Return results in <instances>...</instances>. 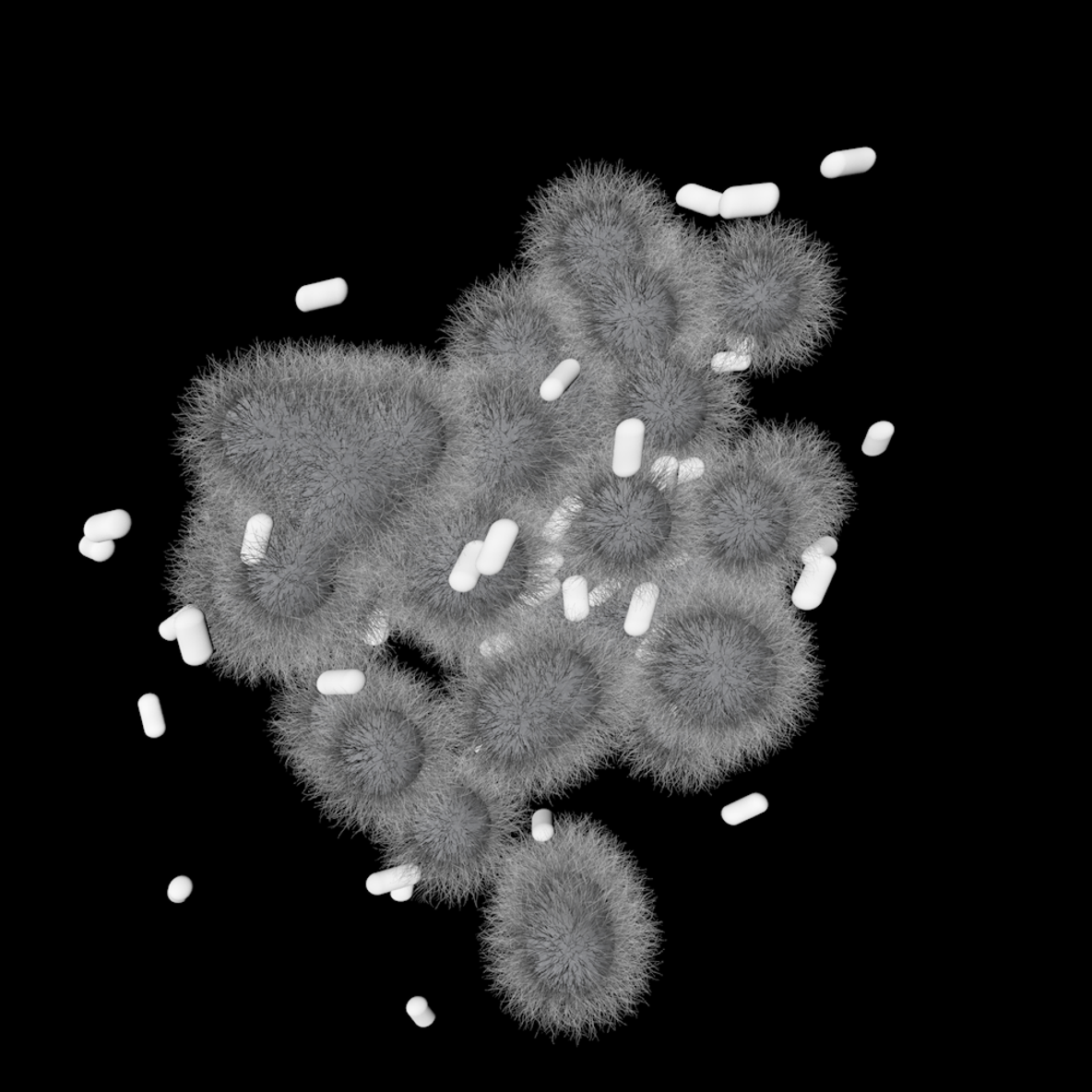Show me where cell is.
Listing matches in <instances>:
<instances>
[{
  "mask_svg": "<svg viewBox=\"0 0 1092 1092\" xmlns=\"http://www.w3.org/2000/svg\"><path fill=\"white\" fill-rule=\"evenodd\" d=\"M525 851L483 896L486 988L522 1029L593 1041L642 1010L662 931L643 871L620 850Z\"/></svg>",
  "mask_w": 1092,
  "mask_h": 1092,
  "instance_id": "1",
  "label": "cell"
},
{
  "mask_svg": "<svg viewBox=\"0 0 1092 1092\" xmlns=\"http://www.w3.org/2000/svg\"><path fill=\"white\" fill-rule=\"evenodd\" d=\"M441 712L430 686L407 676H367L363 690L340 696L295 682L272 698L267 732L320 817L378 841L422 809L436 783Z\"/></svg>",
  "mask_w": 1092,
  "mask_h": 1092,
  "instance_id": "2",
  "label": "cell"
},
{
  "mask_svg": "<svg viewBox=\"0 0 1092 1092\" xmlns=\"http://www.w3.org/2000/svg\"><path fill=\"white\" fill-rule=\"evenodd\" d=\"M779 200L780 191L774 183L733 186L722 193L719 215L724 219L767 216Z\"/></svg>",
  "mask_w": 1092,
  "mask_h": 1092,
  "instance_id": "3",
  "label": "cell"
},
{
  "mask_svg": "<svg viewBox=\"0 0 1092 1092\" xmlns=\"http://www.w3.org/2000/svg\"><path fill=\"white\" fill-rule=\"evenodd\" d=\"M174 615L176 640L184 662L192 667L203 666L213 656L205 614L196 605L188 604Z\"/></svg>",
  "mask_w": 1092,
  "mask_h": 1092,
  "instance_id": "4",
  "label": "cell"
},
{
  "mask_svg": "<svg viewBox=\"0 0 1092 1092\" xmlns=\"http://www.w3.org/2000/svg\"><path fill=\"white\" fill-rule=\"evenodd\" d=\"M646 426L639 419H627L617 426L614 437L613 472L616 477L631 478L643 462Z\"/></svg>",
  "mask_w": 1092,
  "mask_h": 1092,
  "instance_id": "5",
  "label": "cell"
},
{
  "mask_svg": "<svg viewBox=\"0 0 1092 1092\" xmlns=\"http://www.w3.org/2000/svg\"><path fill=\"white\" fill-rule=\"evenodd\" d=\"M837 571L833 557L806 564L792 593V602L800 610L812 611L822 604Z\"/></svg>",
  "mask_w": 1092,
  "mask_h": 1092,
  "instance_id": "6",
  "label": "cell"
},
{
  "mask_svg": "<svg viewBox=\"0 0 1092 1092\" xmlns=\"http://www.w3.org/2000/svg\"><path fill=\"white\" fill-rule=\"evenodd\" d=\"M518 534L517 524L510 519L497 520L491 526L478 560L481 575L494 576L502 571Z\"/></svg>",
  "mask_w": 1092,
  "mask_h": 1092,
  "instance_id": "7",
  "label": "cell"
},
{
  "mask_svg": "<svg viewBox=\"0 0 1092 1092\" xmlns=\"http://www.w3.org/2000/svg\"><path fill=\"white\" fill-rule=\"evenodd\" d=\"M659 596H660V590L657 585L652 583H645L635 589L624 624L625 632L629 636H643L649 631Z\"/></svg>",
  "mask_w": 1092,
  "mask_h": 1092,
  "instance_id": "8",
  "label": "cell"
},
{
  "mask_svg": "<svg viewBox=\"0 0 1092 1092\" xmlns=\"http://www.w3.org/2000/svg\"><path fill=\"white\" fill-rule=\"evenodd\" d=\"M876 158V152L868 147L836 151L824 159L821 172L826 178L865 173L873 168Z\"/></svg>",
  "mask_w": 1092,
  "mask_h": 1092,
  "instance_id": "9",
  "label": "cell"
},
{
  "mask_svg": "<svg viewBox=\"0 0 1092 1092\" xmlns=\"http://www.w3.org/2000/svg\"><path fill=\"white\" fill-rule=\"evenodd\" d=\"M273 520L267 514L248 520L241 548V560L248 566L258 565L265 559L270 541Z\"/></svg>",
  "mask_w": 1092,
  "mask_h": 1092,
  "instance_id": "10",
  "label": "cell"
},
{
  "mask_svg": "<svg viewBox=\"0 0 1092 1092\" xmlns=\"http://www.w3.org/2000/svg\"><path fill=\"white\" fill-rule=\"evenodd\" d=\"M132 525V517L126 510L115 509L92 516L83 527V532L94 542L114 541L127 536Z\"/></svg>",
  "mask_w": 1092,
  "mask_h": 1092,
  "instance_id": "11",
  "label": "cell"
},
{
  "mask_svg": "<svg viewBox=\"0 0 1092 1092\" xmlns=\"http://www.w3.org/2000/svg\"><path fill=\"white\" fill-rule=\"evenodd\" d=\"M422 878V872L412 863L391 866L390 869L372 874L366 881V888L372 895L390 894L393 890L417 886Z\"/></svg>",
  "mask_w": 1092,
  "mask_h": 1092,
  "instance_id": "12",
  "label": "cell"
},
{
  "mask_svg": "<svg viewBox=\"0 0 1092 1092\" xmlns=\"http://www.w3.org/2000/svg\"><path fill=\"white\" fill-rule=\"evenodd\" d=\"M367 676L359 669H337L325 671L315 685L324 695L340 696L358 694L366 685Z\"/></svg>",
  "mask_w": 1092,
  "mask_h": 1092,
  "instance_id": "13",
  "label": "cell"
},
{
  "mask_svg": "<svg viewBox=\"0 0 1092 1092\" xmlns=\"http://www.w3.org/2000/svg\"><path fill=\"white\" fill-rule=\"evenodd\" d=\"M483 541L468 543L457 560L449 576L450 587L457 592H469L476 588L481 573L478 560Z\"/></svg>",
  "mask_w": 1092,
  "mask_h": 1092,
  "instance_id": "14",
  "label": "cell"
},
{
  "mask_svg": "<svg viewBox=\"0 0 1092 1092\" xmlns=\"http://www.w3.org/2000/svg\"><path fill=\"white\" fill-rule=\"evenodd\" d=\"M583 509L584 501L580 496L571 495L564 498L560 506L552 514L543 528L542 537L545 541L550 543L561 541Z\"/></svg>",
  "mask_w": 1092,
  "mask_h": 1092,
  "instance_id": "15",
  "label": "cell"
},
{
  "mask_svg": "<svg viewBox=\"0 0 1092 1092\" xmlns=\"http://www.w3.org/2000/svg\"><path fill=\"white\" fill-rule=\"evenodd\" d=\"M564 613L571 622H581L590 613L589 591L583 576L576 575L562 585Z\"/></svg>",
  "mask_w": 1092,
  "mask_h": 1092,
  "instance_id": "16",
  "label": "cell"
},
{
  "mask_svg": "<svg viewBox=\"0 0 1092 1092\" xmlns=\"http://www.w3.org/2000/svg\"><path fill=\"white\" fill-rule=\"evenodd\" d=\"M722 194L712 189L687 184L676 194V203L682 208L707 217L719 216Z\"/></svg>",
  "mask_w": 1092,
  "mask_h": 1092,
  "instance_id": "17",
  "label": "cell"
},
{
  "mask_svg": "<svg viewBox=\"0 0 1092 1092\" xmlns=\"http://www.w3.org/2000/svg\"><path fill=\"white\" fill-rule=\"evenodd\" d=\"M580 372L581 366L577 360L568 359L561 362L556 369L546 377L540 388L542 399L548 402L560 399L577 379Z\"/></svg>",
  "mask_w": 1092,
  "mask_h": 1092,
  "instance_id": "18",
  "label": "cell"
},
{
  "mask_svg": "<svg viewBox=\"0 0 1092 1092\" xmlns=\"http://www.w3.org/2000/svg\"><path fill=\"white\" fill-rule=\"evenodd\" d=\"M138 708L147 737L161 738L166 731V724L160 698L156 694H145L138 700Z\"/></svg>",
  "mask_w": 1092,
  "mask_h": 1092,
  "instance_id": "19",
  "label": "cell"
},
{
  "mask_svg": "<svg viewBox=\"0 0 1092 1092\" xmlns=\"http://www.w3.org/2000/svg\"><path fill=\"white\" fill-rule=\"evenodd\" d=\"M894 433L895 426L887 421H882V422L871 426L863 443V454L876 457L885 453Z\"/></svg>",
  "mask_w": 1092,
  "mask_h": 1092,
  "instance_id": "20",
  "label": "cell"
},
{
  "mask_svg": "<svg viewBox=\"0 0 1092 1092\" xmlns=\"http://www.w3.org/2000/svg\"><path fill=\"white\" fill-rule=\"evenodd\" d=\"M678 471L679 461L674 457H661L651 467V482L657 486L658 490L667 491L672 488L675 480L678 479Z\"/></svg>",
  "mask_w": 1092,
  "mask_h": 1092,
  "instance_id": "21",
  "label": "cell"
},
{
  "mask_svg": "<svg viewBox=\"0 0 1092 1092\" xmlns=\"http://www.w3.org/2000/svg\"><path fill=\"white\" fill-rule=\"evenodd\" d=\"M561 588V581L557 578L540 581V583H528L520 598L527 605L537 607V605L542 604L557 595Z\"/></svg>",
  "mask_w": 1092,
  "mask_h": 1092,
  "instance_id": "22",
  "label": "cell"
},
{
  "mask_svg": "<svg viewBox=\"0 0 1092 1092\" xmlns=\"http://www.w3.org/2000/svg\"><path fill=\"white\" fill-rule=\"evenodd\" d=\"M564 557L559 553H548L533 564L529 571L528 583H540L555 578L564 565Z\"/></svg>",
  "mask_w": 1092,
  "mask_h": 1092,
  "instance_id": "23",
  "label": "cell"
},
{
  "mask_svg": "<svg viewBox=\"0 0 1092 1092\" xmlns=\"http://www.w3.org/2000/svg\"><path fill=\"white\" fill-rule=\"evenodd\" d=\"M751 364L750 355L738 352L718 353L711 361L712 370L719 374L745 371Z\"/></svg>",
  "mask_w": 1092,
  "mask_h": 1092,
  "instance_id": "24",
  "label": "cell"
},
{
  "mask_svg": "<svg viewBox=\"0 0 1092 1092\" xmlns=\"http://www.w3.org/2000/svg\"><path fill=\"white\" fill-rule=\"evenodd\" d=\"M79 552L83 556L94 562L102 563L111 559L115 552L114 541L94 542L83 537L79 543Z\"/></svg>",
  "mask_w": 1092,
  "mask_h": 1092,
  "instance_id": "25",
  "label": "cell"
},
{
  "mask_svg": "<svg viewBox=\"0 0 1092 1092\" xmlns=\"http://www.w3.org/2000/svg\"><path fill=\"white\" fill-rule=\"evenodd\" d=\"M837 551H838L837 540L832 537H824L804 551L802 561L806 565V564L825 559V557H832Z\"/></svg>",
  "mask_w": 1092,
  "mask_h": 1092,
  "instance_id": "26",
  "label": "cell"
},
{
  "mask_svg": "<svg viewBox=\"0 0 1092 1092\" xmlns=\"http://www.w3.org/2000/svg\"><path fill=\"white\" fill-rule=\"evenodd\" d=\"M407 1013L421 1028H426L435 1020L434 1013L430 1010L426 1000L421 996H415L408 1002Z\"/></svg>",
  "mask_w": 1092,
  "mask_h": 1092,
  "instance_id": "27",
  "label": "cell"
},
{
  "mask_svg": "<svg viewBox=\"0 0 1092 1092\" xmlns=\"http://www.w3.org/2000/svg\"><path fill=\"white\" fill-rule=\"evenodd\" d=\"M554 833L550 812L546 810L537 812L532 819L533 839L537 842L550 841L553 838Z\"/></svg>",
  "mask_w": 1092,
  "mask_h": 1092,
  "instance_id": "28",
  "label": "cell"
},
{
  "mask_svg": "<svg viewBox=\"0 0 1092 1092\" xmlns=\"http://www.w3.org/2000/svg\"><path fill=\"white\" fill-rule=\"evenodd\" d=\"M342 293V291H340V289L338 288L336 284L329 283L328 286L327 284H322V286L319 287H313L311 289V292L303 293V303H308V304H311L312 303V304H316V303L319 302L326 303V304H327V302L329 303L336 301L337 295Z\"/></svg>",
  "mask_w": 1092,
  "mask_h": 1092,
  "instance_id": "29",
  "label": "cell"
},
{
  "mask_svg": "<svg viewBox=\"0 0 1092 1092\" xmlns=\"http://www.w3.org/2000/svg\"><path fill=\"white\" fill-rule=\"evenodd\" d=\"M705 464L699 458H690L679 462L678 482H690L703 476Z\"/></svg>",
  "mask_w": 1092,
  "mask_h": 1092,
  "instance_id": "30",
  "label": "cell"
},
{
  "mask_svg": "<svg viewBox=\"0 0 1092 1092\" xmlns=\"http://www.w3.org/2000/svg\"><path fill=\"white\" fill-rule=\"evenodd\" d=\"M621 589V584L616 580L605 581V583L598 586L589 593L590 608L599 607V605L607 602L609 599L612 598L617 591Z\"/></svg>",
  "mask_w": 1092,
  "mask_h": 1092,
  "instance_id": "31",
  "label": "cell"
},
{
  "mask_svg": "<svg viewBox=\"0 0 1092 1092\" xmlns=\"http://www.w3.org/2000/svg\"><path fill=\"white\" fill-rule=\"evenodd\" d=\"M193 892V883L186 876H178L171 882L168 896L175 904H182Z\"/></svg>",
  "mask_w": 1092,
  "mask_h": 1092,
  "instance_id": "32",
  "label": "cell"
},
{
  "mask_svg": "<svg viewBox=\"0 0 1092 1092\" xmlns=\"http://www.w3.org/2000/svg\"><path fill=\"white\" fill-rule=\"evenodd\" d=\"M160 636L168 642H174L176 640L175 632V615H172L168 620H165L159 626Z\"/></svg>",
  "mask_w": 1092,
  "mask_h": 1092,
  "instance_id": "33",
  "label": "cell"
},
{
  "mask_svg": "<svg viewBox=\"0 0 1092 1092\" xmlns=\"http://www.w3.org/2000/svg\"><path fill=\"white\" fill-rule=\"evenodd\" d=\"M413 895H414V886L398 888L396 890H393V892L390 893L391 898H393L396 901H400V902L411 899L413 897Z\"/></svg>",
  "mask_w": 1092,
  "mask_h": 1092,
  "instance_id": "34",
  "label": "cell"
}]
</instances>
